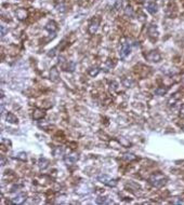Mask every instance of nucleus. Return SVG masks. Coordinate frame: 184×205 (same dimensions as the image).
<instances>
[{
    "mask_svg": "<svg viewBox=\"0 0 184 205\" xmlns=\"http://www.w3.org/2000/svg\"><path fill=\"white\" fill-rule=\"evenodd\" d=\"M180 113H181V116L184 117V104L181 106V108H180Z\"/></svg>",
    "mask_w": 184,
    "mask_h": 205,
    "instance_id": "nucleus-26",
    "label": "nucleus"
},
{
    "mask_svg": "<svg viewBox=\"0 0 184 205\" xmlns=\"http://www.w3.org/2000/svg\"><path fill=\"white\" fill-rule=\"evenodd\" d=\"M97 180L100 182H102V184H104V185L108 186V187H116L117 186V180L116 179L110 178V176L105 175V174L97 176Z\"/></svg>",
    "mask_w": 184,
    "mask_h": 205,
    "instance_id": "nucleus-2",
    "label": "nucleus"
},
{
    "mask_svg": "<svg viewBox=\"0 0 184 205\" xmlns=\"http://www.w3.org/2000/svg\"><path fill=\"white\" fill-rule=\"evenodd\" d=\"M48 164H49V161H48L46 158H40L39 161H38V166L40 169H44L48 167Z\"/></svg>",
    "mask_w": 184,
    "mask_h": 205,
    "instance_id": "nucleus-13",
    "label": "nucleus"
},
{
    "mask_svg": "<svg viewBox=\"0 0 184 205\" xmlns=\"http://www.w3.org/2000/svg\"><path fill=\"white\" fill-rule=\"evenodd\" d=\"M6 118H7V121H8V122H10V123H17V121H19L16 117L14 116L13 113H11V112H10V113H8Z\"/></svg>",
    "mask_w": 184,
    "mask_h": 205,
    "instance_id": "nucleus-16",
    "label": "nucleus"
},
{
    "mask_svg": "<svg viewBox=\"0 0 184 205\" xmlns=\"http://www.w3.org/2000/svg\"><path fill=\"white\" fill-rule=\"evenodd\" d=\"M46 29H47L48 31H50V33H54V31L57 29V23H55L54 21H50V22L46 25Z\"/></svg>",
    "mask_w": 184,
    "mask_h": 205,
    "instance_id": "nucleus-10",
    "label": "nucleus"
},
{
    "mask_svg": "<svg viewBox=\"0 0 184 205\" xmlns=\"http://www.w3.org/2000/svg\"><path fill=\"white\" fill-rule=\"evenodd\" d=\"M146 60H148L150 62H159L160 61V54L158 51H151L146 55Z\"/></svg>",
    "mask_w": 184,
    "mask_h": 205,
    "instance_id": "nucleus-5",
    "label": "nucleus"
},
{
    "mask_svg": "<svg viewBox=\"0 0 184 205\" xmlns=\"http://www.w3.org/2000/svg\"><path fill=\"white\" fill-rule=\"evenodd\" d=\"M125 14L127 15V16H133V14H134V12H133V9H132V7L131 6H128L126 9H125Z\"/></svg>",
    "mask_w": 184,
    "mask_h": 205,
    "instance_id": "nucleus-18",
    "label": "nucleus"
},
{
    "mask_svg": "<svg viewBox=\"0 0 184 205\" xmlns=\"http://www.w3.org/2000/svg\"><path fill=\"white\" fill-rule=\"evenodd\" d=\"M124 159L125 160H128V161H132V160H135L137 159V157L134 156L133 153H125L124 154Z\"/></svg>",
    "mask_w": 184,
    "mask_h": 205,
    "instance_id": "nucleus-19",
    "label": "nucleus"
},
{
    "mask_svg": "<svg viewBox=\"0 0 184 205\" xmlns=\"http://www.w3.org/2000/svg\"><path fill=\"white\" fill-rule=\"evenodd\" d=\"M148 182L152 186H154L155 188H161L167 184V177L160 173H156L150 177Z\"/></svg>",
    "mask_w": 184,
    "mask_h": 205,
    "instance_id": "nucleus-1",
    "label": "nucleus"
},
{
    "mask_svg": "<svg viewBox=\"0 0 184 205\" xmlns=\"http://www.w3.org/2000/svg\"><path fill=\"white\" fill-rule=\"evenodd\" d=\"M64 154V148L63 147H55L53 150V156L54 157H62Z\"/></svg>",
    "mask_w": 184,
    "mask_h": 205,
    "instance_id": "nucleus-15",
    "label": "nucleus"
},
{
    "mask_svg": "<svg viewBox=\"0 0 184 205\" xmlns=\"http://www.w3.org/2000/svg\"><path fill=\"white\" fill-rule=\"evenodd\" d=\"M25 201H26V194H24V193H19L12 199V203H14V204H22Z\"/></svg>",
    "mask_w": 184,
    "mask_h": 205,
    "instance_id": "nucleus-7",
    "label": "nucleus"
},
{
    "mask_svg": "<svg viewBox=\"0 0 184 205\" xmlns=\"http://www.w3.org/2000/svg\"><path fill=\"white\" fill-rule=\"evenodd\" d=\"M146 10L150 12L151 14H155V13H157V11H158V7H157V4H155V2H151V4H147L146 6Z\"/></svg>",
    "mask_w": 184,
    "mask_h": 205,
    "instance_id": "nucleus-9",
    "label": "nucleus"
},
{
    "mask_svg": "<svg viewBox=\"0 0 184 205\" xmlns=\"http://www.w3.org/2000/svg\"><path fill=\"white\" fill-rule=\"evenodd\" d=\"M148 33H150L151 37H155V38L158 36V30L156 25H151V26L148 27Z\"/></svg>",
    "mask_w": 184,
    "mask_h": 205,
    "instance_id": "nucleus-14",
    "label": "nucleus"
},
{
    "mask_svg": "<svg viewBox=\"0 0 184 205\" xmlns=\"http://www.w3.org/2000/svg\"><path fill=\"white\" fill-rule=\"evenodd\" d=\"M59 78H60V75H59V71H57V67H52V69L50 71V79L53 81V82H57L59 81Z\"/></svg>",
    "mask_w": 184,
    "mask_h": 205,
    "instance_id": "nucleus-8",
    "label": "nucleus"
},
{
    "mask_svg": "<svg viewBox=\"0 0 184 205\" xmlns=\"http://www.w3.org/2000/svg\"><path fill=\"white\" fill-rule=\"evenodd\" d=\"M78 160V154L77 153H70V154H67L65 157V162H66L67 165H73L75 163L77 162Z\"/></svg>",
    "mask_w": 184,
    "mask_h": 205,
    "instance_id": "nucleus-6",
    "label": "nucleus"
},
{
    "mask_svg": "<svg viewBox=\"0 0 184 205\" xmlns=\"http://www.w3.org/2000/svg\"><path fill=\"white\" fill-rule=\"evenodd\" d=\"M44 115H46V113H44L42 110L36 109L35 111H34V113H33V118L35 120H40V119H42V118H44Z\"/></svg>",
    "mask_w": 184,
    "mask_h": 205,
    "instance_id": "nucleus-12",
    "label": "nucleus"
},
{
    "mask_svg": "<svg viewBox=\"0 0 184 205\" xmlns=\"http://www.w3.org/2000/svg\"><path fill=\"white\" fill-rule=\"evenodd\" d=\"M99 25H100V20L99 19H94V20L91 21L90 25H89V28H88V31L90 35H94L97 33V28H99Z\"/></svg>",
    "mask_w": 184,
    "mask_h": 205,
    "instance_id": "nucleus-4",
    "label": "nucleus"
},
{
    "mask_svg": "<svg viewBox=\"0 0 184 205\" xmlns=\"http://www.w3.org/2000/svg\"><path fill=\"white\" fill-rule=\"evenodd\" d=\"M97 204H110V203H113V201H112V199L106 198V196H100L97 199Z\"/></svg>",
    "mask_w": 184,
    "mask_h": 205,
    "instance_id": "nucleus-11",
    "label": "nucleus"
},
{
    "mask_svg": "<svg viewBox=\"0 0 184 205\" xmlns=\"http://www.w3.org/2000/svg\"><path fill=\"white\" fill-rule=\"evenodd\" d=\"M121 7V1L120 0H117V2H116V6H115V8H117V10H118V8Z\"/></svg>",
    "mask_w": 184,
    "mask_h": 205,
    "instance_id": "nucleus-27",
    "label": "nucleus"
},
{
    "mask_svg": "<svg viewBox=\"0 0 184 205\" xmlns=\"http://www.w3.org/2000/svg\"><path fill=\"white\" fill-rule=\"evenodd\" d=\"M131 52V44L128 42H125L121 44L120 48V52H119V55H120V58H125V57L129 55V53Z\"/></svg>",
    "mask_w": 184,
    "mask_h": 205,
    "instance_id": "nucleus-3",
    "label": "nucleus"
},
{
    "mask_svg": "<svg viewBox=\"0 0 184 205\" xmlns=\"http://www.w3.org/2000/svg\"><path fill=\"white\" fill-rule=\"evenodd\" d=\"M64 69L69 70V71H73V70L75 69V63H74V62H69V63H67V66L64 67Z\"/></svg>",
    "mask_w": 184,
    "mask_h": 205,
    "instance_id": "nucleus-22",
    "label": "nucleus"
},
{
    "mask_svg": "<svg viewBox=\"0 0 184 205\" xmlns=\"http://www.w3.org/2000/svg\"><path fill=\"white\" fill-rule=\"evenodd\" d=\"M168 92V88H164V86H160V88H157L155 90V94L157 95H164Z\"/></svg>",
    "mask_w": 184,
    "mask_h": 205,
    "instance_id": "nucleus-17",
    "label": "nucleus"
},
{
    "mask_svg": "<svg viewBox=\"0 0 184 205\" xmlns=\"http://www.w3.org/2000/svg\"><path fill=\"white\" fill-rule=\"evenodd\" d=\"M17 17L20 19V20H24L25 16H26V11L25 10H19L17 11Z\"/></svg>",
    "mask_w": 184,
    "mask_h": 205,
    "instance_id": "nucleus-23",
    "label": "nucleus"
},
{
    "mask_svg": "<svg viewBox=\"0 0 184 205\" xmlns=\"http://www.w3.org/2000/svg\"><path fill=\"white\" fill-rule=\"evenodd\" d=\"M6 33H7V29H6V27L2 25V26H1V37H4Z\"/></svg>",
    "mask_w": 184,
    "mask_h": 205,
    "instance_id": "nucleus-25",
    "label": "nucleus"
},
{
    "mask_svg": "<svg viewBox=\"0 0 184 205\" xmlns=\"http://www.w3.org/2000/svg\"><path fill=\"white\" fill-rule=\"evenodd\" d=\"M122 83H124L125 86H127V88H131V86H132V84H133V81H132L131 79H129V78H125V79L122 80Z\"/></svg>",
    "mask_w": 184,
    "mask_h": 205,
    "instance_id": "nucleus-20",
    "label": "nucleus"
},
{
    "mask_svg": "<svg viewBox=\"0 0 184 205\" xmlns=\"http://www.w3.org/2000/svg\"><path fill=\"white\" fill-rule=\"evenodd\" d=\"M99 73H100V68H99V67H94V68H91V69L89 70V75L92 77L97 76Z\"/></svg>",
    "mask_w": 184,
    "mask_h": 205,
    "instance_id": "nucleus-21",
    "label": "nucleus"
},
{
    "mask_svg": "<svg viewBox=\"0 0 184 205\" xmlns=\"http://www.w3.org/2000/svg\"><path fill=\"white\" fill-rule=\"evenodd\" d=\"M16 158L19 160H22V161H26L27 160V157H26V153H25V152H20V153H17Z\"/></svg>",
    "mask_w": 184,
    "mask_h": 205,
    "instance_id": "nucleus-24",
    "label": "nucleus"
}]
</instances>
